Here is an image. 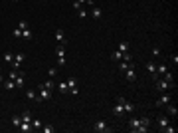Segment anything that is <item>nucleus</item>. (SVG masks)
Listing matches in <instances>:
<instances>
[{
	"label": "nucleus",
	"mask_w": 178,
	"mask_h": 133,
	"mask_svg": "<svg viewBox=\"0 0 178 133\" xmlns=\"http://www.w3.org/2000/svg\"><path fill=\"white\" fill-rule=\"evenodd\" d=\"M123 107H125V113H133L135 111V103L127 101V99H125V103H123Z\"/></svg>",
	"instance_id": "a211bd4d"
},
{
	"label": "nucleus",
	"mask_w": 178,
	"mask_h": 133,
	"mask_svg": "<svg viewBox=\"0 0 178 133\" xmlns=\"http://www.w3.org/2000/svg\"><path fill=\"white\" fill-rule=\"evenodd\" d=\"M42 131H44V133H54L56 127H54V125H42Z\"/></svg>",
	"instance_id": "cd10ccee"
},
{
	"label": "nucleus",
	"mask_w": 178,
	"mask_h": 133,
	"mask_svg": "<svg viewBox=\"0 0 178 133\" xmlns=\"http://www.w3.org/2000/svg\"><path fill=\"white\" fill-rule=\"evenodd\" d=\"M154 86H156L158 91H168V89L174 88V82H168V80H164V78H156Z\"/></svg>",
	"instance_id": "f03ea898"
},
{
	"label": "nucleus",
	"mask_w": 178,
	"mask_h": 133,
	"mask_svg": "<svg viewBox=\"0 0 178 133\" xmlns=\"http://www.w3.org/2000/svg\"><path fill=\"white\" fill-rule=\"evenodd\" d=\"M24 82H26V78H24V74H20L18 78L14 80V84H16V88H24Z\"/></svg>",
	"instance_id": "aec40b11"
},
{
	"label": "nucleus",
	"mask_w": 178,
	"mask_h": 133,
	"mask_svg": "<svg viewBox=\"0 0 178 133\" xmlns=\"http://www.w3.org/2000/svg\"><path fill=\"white\" fill-rule=\"evenodd\" d=\"M57 58H65V48H63V44L57 46Z\"/></svg>",
	"instance_id": "bb28decb"
},
{
	"label": "nucleus",
	"mask_w": 178,
	"mask_h": 133,
	"mask_svg": "<svg viewBox=\"0 0 178 133\" xmlns=\"http://www.w3.org/2000/svg\"><path fill=\"white\" fill-rule=\"evenodd\" d=\"M24 60H26V54H24V52L14 54V62H12V68H14V70H18V68H20V64H22Z\"/></svg>",
	"instance_id": "423d86ee"
},
{
	"label": "nucleus",
	"mask_w": 178,
	"mask_h": 133,
	"mask_svg": "<svg viewBox=\"0 0 178 133\" xmlns=\"http://www.w3.org/2000/svg\"><path fill=\"white\" fill-rule=\"evenodd\" d=\"M77 14H79V18H87V12L83 10V8H79V10H77Z\"/></svg>",
	"instance_id": "e433bc0d"
},
{
	"label": "nucleus",
	"mask_w": 178,
	"mask_h": 133,
	"mask_svg": "<svg viewBox=\"0 0 178 133\" xmlns=\"http://www.w3.org/2000/svg\"><path fill=\"white\" fill-rule=\"evenodd\" d=\"M32 129H42V121H40V119H32Z\"/></svg>",
	"instance_id": "c85d7f7f"
},
{
	"label": "nucleus",
	"mask_w": 178,
	"mask_h": 133,
	"mask_svg": "<svg viewBox=\"0 0 178 133\" xmlns=\"http://www.w3.org/2000/svg\"><path fill=\"white\" fill-rule=\"evenodd\" d=\"M12 123H14V125L18 127L20 123H22V117H20V115H14V117H12Z\"/></svg>",
	"instance_id": "473e14b6"
},
{
	"label": "nucleus",
	"mask_w": 178,
	"mask_h": 133,
	"mask_svg": "<svg viewBox=\"0 0 178 133\" xmlns=\"http://www.w3.org/2000/svg\"><path fill=\"white\" fill-rule=\"evenodd\" d=\"M164 107H166V113L170 115V117H176V115H178V107H176V105L168 103V105H164Z\"/></svg>",
	"instance_id": "9b49d317"
},
{
	"label": "nucleus",
	"mask_w": 178,
	"mask_h": 133,
	"mask_svg": "<svg viewBox=\"0 0 178 133\" xmlns=\"http://www.w3.org/2000/svg\"><path fill=\"white\" fill-rule=\"evenodd\" d=\"M93 129L99 131V133H111V127L107 125V121H105V119H99V121H95Z\"/></svg>",
	"instance_id": "39448f33"
},
{
	"label": "nucleus",
	"mask_w": 178,
	"mask_h": 133,
	"mask_svg": "<svg viewBox=\"0 0 178 133\" xmlns=\"http://www.w3.org/2000/svg\"><path fill=\"white\" fill-rule=\"evenodd\" d=\"M156 125H158V131L162 129V127H166V125H168V117H160V119H156Z\"/></svg>",
	"instance_id": "412c9836"
},
{
	"label": "nucleus",
	"mask_w": 178,
	"mask_h": 133,
	"mask_svg": "<svg viewBox=\"0 0 178 133\" xmlns=\"http://www.w3.org/2000/svg\"><path fill=\"white\" fill-rule=\"evenodd\" d=\"M148 125H150L148 117H133L127 123L129 131H133V133H145V131H148Z\"/></svg>",
	"instance_id": "f257e3e1"
},
{
	"label": "nucleus",
	"mask_w": 178,
	"mask_h": 133,
	"mask_svg": "<svg viewBox=\"0 0 178 133\" xmlns=\"http://www.w3.org/2000/svg\"><path fill=\"white\" fill-rule=\"evenodd\" d=\"M67 88H69L71 95H77V86H75V78H69L67 80Z\"/></svg>",
	"instance_id": "9d476101"
},
{
	"label": "nucleus",
	"mask_w": 178,
	"mask_h": 133,
	"mask_svg": "<svg viewBox=\"0 0 178 133\" xmlns=\"http://www.w3.org/2000/svg\"><path fill=\"white\" fill-rule=\"evenodd\" d=\"M57 89L61 91V93H69V88H67V82H59V84H57Z\"/></svg>",
	"instance_id": "4be33fe9"
},
{
	"label": "nucleus",
	"mask_w": 178,
	"mask_h": 133,
	"mask_svg": "<svg viewBox=\"0 0 178 133\" xmlns=\"http://www.w3.org/2000/svg\"><path fill=\"white\" fill-rule=\"evenodd\" d=\"M56 40H57L59 44H63V46H65V42H67V40H65V36H63V30H59V28L56 30Z\"/></svg>",
	"instance_id": "4468645a"
},
{
	"label": "nucleus",
	"mask_w": 178,
	"mask_h": 133,
	"mask_svg": "<svg viewBox=\"0 0 178 133\" xmlns=\"http://www.w3.org/2000/svg\"><path fill=\"white\" fill-rule=\"evenodd\" d=\"M123 103H125V97H123V95H117V103H115V107H113V113H115L117 115V117H119V115H123V113H125V107H123Z\"/></svg>",
	"instance_id": "7ed1b4c3"
},
{
	"label": "nucleus",
	"mask_w": 178,
	"mask_h": 133,
	"mask_svg": "<svg viewBox=\"0 0 178 133\" xmlns=\"http://www.w3.org/2000/svg\"><path fill=\"white\" fill-rule=\"evenodd\" d=\"M18 76H20V74L16 72V70H10V74H8V78H10V80H16Z\"/></svg>",
	"instance_id": "c9c22d12"
},
{
	"label": "nucleus",
	"mask_w": 178,
	"mask_h": 133,
	"mask_svg": "<svg viewBox=\"0 0 178 133\" xmlns=\"http://www.w3.org/2000/svg\"><path fill=\"white\" fill-rule=\"evenodd\" d=\"M38 97H40V101H50V99H52V89L40 86V88H38Z\"/></svg>",
	"instance_id": "20e7f679"
},
{
	"label": "nucleus",
	"mask_w": 178,
	"mask_h": 133,
	"mask_svg": "<svg viewBox=\"0 0 178 133\" xmlns=\"http://www.w3.org/2000/svg\"><path fill=\"white\" fill-rule=\"evenodd\" d=\"M146 70H148V74L154 78V74H156V64H154V62H146Z\"/></svg>",
	"instance_id": "f3484780"
},
{
	"label": "nucleus",
	"mask_w": 178,
	"mask_h": 133,
	"mask_svg": "<svg viewBox=\"0 0 178 133\" xmlns=\"http://www.w3.org/2000/svg\"><path fill=\"white\" fill-rule=\"evenodd\" d=\"M65 66V58H57V68H63Z\"/></svg>",
	"instance_id": "4c0bfd02"
},
{
	"label": "nucleus",
	"mask_w": 178,
	"mask_h": 133,
	"mask_svg": "<svg viewBox=\"0 0 178 133\" xmlns=\"http://www.w3.org/2000/svg\"><path fill=\"white\" fill-rule=\"evenodd\" d=\"M22 117V121H26V123H32V115H30V111L28 109H24V113L20 115Z\"/></svg>",
	"instance_id": "5701e85b"
},
{
	"label": "nucleus",
	"mask_w": 178,
	"mask_h": 133,
	"mask_svg": "<svg viewBox=\"0 0 178 133\" xmlns=\"http://www.w3.org/2000/svg\"><path fill=\"white\" fill-rule=\"evenodd\" d=\"M0 74H2V68H0Z\"/></svg>",
	"instance_id": "79ce46f5"
},
{
	"label": "nucleus",
	"mask_w": 178,
	"mask_h": 133,
	"mask_svg": "<svg viewBox=\"0 0 178 133\" xmlns=\"http://www.w3.org/2000/svg\"><path fill=\"white\" fill-rule=\"evenodd\" d=\"M18 129L22 131V133H30V131H32V123H26V121H22V123L18 125Z\"/></svg>",
	"instance_id": "ddd939ff"
},
{
	"label": "nucleus",
	"mask_w": 178,
	"mask_h": 133,
	"mask_svg": "<svg viewBox=\"0 0 178 133\" xmlns=\"http://www.w3.org/2000/svg\"><path fill=\"white\" fill-rule=\"evenodd\" d=\"M168 72V66L166 64H160L158 66V70H156V74H154V78H152V80H156V78H162L164 76V74H166Z\"/></svg>",
	"instance_id": "1a4fd4ad"
},
{
	"label": "nucleus",
	"mask_w": 178,
	"mask_h": 133,
	"mask_svg": "<svg viewBox=\"0 0 178 133\" xmlns=\"http://www.w3.org/2000/svg\"><path fill=\"white\" fill-rule=\"evenodd\" d=\"M12 2H20V0H12Z\"/></svg>",
	"instance_id": "ea45409f"
},
{
	"label": "nucleus",
	"mask_w": 178,
	"mask_h": 133,
	"mask_svg": "<svg viewBox=\"0 0 178 133\" xmlns=\"http://www.w3.org/2000/svg\"><path fill=\"white\" fill-rule=\"evenodd\" d=\"M160 131H164V133H174V131H176V127H172L170 123H168V125H166V127H162Z\"/></svg>",
	"instance_id": "c756f323"
},
{
	"label": "nucleus",
	"mask_w": 178,
	"mask_h": 133,
	"mask_svg": "<svg viewBox=\"0 0 178 133\" xmlns=\"http://www.w3.org/2000/svg\"><path fill=\"white\" fill-rule=\"evenodd\" d=\"M42 86H44V88H48V89H54V80H46Z\"/></svg>",
	"instance_id": "7c9ffc66"
},
{
	"label": "nucleus",
	"mask_w": 178,
	"mask_h": 133,
	"mask_svg": "<svg viewBox=\"0 0 178 133\" xmlns=\"http://www.w3.org/2000/svg\"><path fill=\"white\" fill-rule=\"evenodd\" d=\"M22 38H24V40H32V30H30V28L22 30Z\"/></svg>",
	"instance_id": "a878e982"
},
{
	"label": "nucleus",
	"mask_w": 178,
	"mask_h": 133,
	"mask_svg": "<svg viewBox=\"0 0 178 133\" xmlns=\"http://www.w3.org/2000/svg\"><path fill=\"white\" fill-rule=\"evenodd\" d=\"M123 56H125V52H119V50H115V52H111V58L115 62H121L123 60Z\"/></svg>",
	"instance_id": "6ab92c4d"
},
{
	"label": "nucleus",
	"mask_w": 178,
	"mask_h": 133,
	"mask_svg": "<svg viewBox=\"0 0 178 133\" xmlns=\"http://www.w3.org/2000/svg\"><path fill=\"white\" fill-rule=\"evenodd\" d=\"M2 86H4V89H14L16 88V84H14V80H2Z\"/></svg>",
	"instance_id": "2eb2a0df"
},
{
	"label": "nucleus",
	"mask_w": 178,
	"mask_h": 133,
	"mask_svg": "<svg viewBox=\"0 0 178 133\" xmlns=\"http://www.w3.org/2000/svg\"><path fill=\"white\" fill-rule=\"evenodd\" d=\"M117 50H119V52H129V42H119Z\"/></svg>",
	"instance_id": "393cba45"
},
{
	"label": "nucleus",
	"mask_w": 178,
	"mask_h": 133,
	"mask_svg": "<svg viewBox=\"0 0 178 133\" xmlns=\"http://www.w3.org/2000/svg\"><path fill=\"white\" fill-rule=\"evenodd\" d=\"M18 28H20V30H26V28H28V22H24V20H22V22L18 24Z\"/></svg>",
	"instance_id": "58836bf2"
},
{
	"label": "nucleus",
	"mask_w": 178,
	"mask_h": 133,
	"mask_svg": "<svg viewBox=\"0 0 178 133\" xmlns=\"http://www.w3.org/2000/svg\"><path fill=\"white\" fill-rule=\"evenodd\" d=\"M168 103H170V95H168V93H164V95H160V97L156 99V103H154V105H156V107H164V105H168Z\"/></svg>",
	"instance_id": "6e6552de"
},
{
	"label": "nucleus",
	"mask_w": 178,
	"mask_h": 133,
	"mask_svg": "<svg viewBox=\"0 0 178 133\" xmlns=\"http://www.w3.org/2000/svg\"><path fill=\"white\" fill-rule=\"evenodd\" d=\"M125 78L129 82H135V80H137V74H135V64H133V62H131V66L125 70Z\"/></svg>",
	"instance_id": "0eeeda50"
},
{
	"label": "nucleus",
	"mask_w": 178,
	"mask_h": 133,
	"mask_svg": "<svg viewBox=\"0 0 178 133\" xmlns=\"http://www.w3.org/2000/svg\"><path fill=\"white\" fill-rule=\"evenodd\" d=\"M101 16H103V10H101L99 6H93V10H91V18H95V20H99Z\"/></svg>",
	"instance_id": "f8f14e48"
},
{
	"label": "nucleus",
	"mask_w": 178,
	"mask_h": 133,
	"mask_svg": "<svg viewBox=\"0 0 178 133\" xmlns=\"http://www.w3.org/2000/svg\"><path fill=\"white\" fill-rule=\"evenodd\" d=\"M0 82H2V74H0Z\"/></svg>",
	"instance_id": "a19ab883"
},
{
	"label": "nucleus",
	"mask_w": 178,
	"mask_h": 133,
	"mask_svg": "<svg viewBox=\"0 0 178 133\" xmlns=\"http://www.w3.org/2000/svg\"><path fill=\"white\" fill-rule=\"evenodd\" d=\"M83 2H87V0H73V8H75V10H79Z\"/></svg>",
	"instance_id": "2f4dec72"
},
{
	"label": "nucleus",
	"mask_w": 178,
	"mask_h": 133,
	"mask_svg": "<svg viewBox=\"0 0 178 133\" xmlns=\"http://www.w3.org/2000/svg\"><path fill=\"white\" fill-rule=\"evenodd\" d=\"M4 62L12 66V62H14V54H12V52H6V54H4Z\"/></svg>",
	"instance_id": "b1692460"
},
{
	"label": "nucleus",
	"mask_w": 178,
	"mask_h": 133,
	"mask_svg": "<svg viewBox=\"0 0 178 133\" xmlns=\"http://www.w3.org/2000/svg\"><path fill=\"white\" fill-rule=\"evenodd\" d=\"M48 76H50V78H56V76H57V68H50V70H48Z\"/></svg>",
	"instance_id": "72a5a7b5"
},
{
	"label": "nucleus",
	"mask_w": 178,
	"mask_h": 133,
	"mask_svg": "<svg viewBox=\"0 0 178 133\" xmlns=\"http://www.w3.org/2000/svg\"><path fill=\"white\" fill-rule=\"evenodd\" d=\"M12 36H14V38H22V30H20V28H14Z\"/></svg>",
	"instance_id": "f704fd0d"
},
{
	"label": "nucleus",
	"mask_w": 178,
	"mask_h": 133,
	"mask_svg": "<svg viewBox=\"0 0 178 133\" xmlns=\"http://www.w3.org/2000/svg\"><path fill=\"white\" fill-rule=\"evenodd\" d=\"M44 2H46V0H44Z\"/></svg>",
	"instance_id": "37998d69"
},
{
	"label": "nucleus",
	"mask_w": 178,
	"mask_h": 133,
	"mask_svg": "<svg viewBox=\"0 0 178 133\" xmlns=\"http://www.w3.org/2000/svg\"><path fill=\"white\" fill-rule=\"evenodd\" d=\"M26 97L30 99V101H40V97H38V93H36L34 89H28V91H26Z\"/></svg>",
	"instance_id": "dca6fc26"
}]
</instances>
